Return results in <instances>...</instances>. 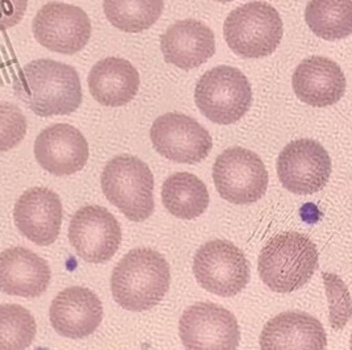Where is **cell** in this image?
I'll use <instances>...</instances> for the list:
<instances>
[{
	"mask_svg": "<svg viewBox=\"0 0 352 350\" xmlns=\"http://www.w3.org/2000/svg\"><path fill=\"white\" fill-rule=\"evenodd\" d=\"M14 93L31 111L41 117L65 116L78 110L82 86L77 70L53 60L25 65L14 82Z\"/></svg>",
	"mask_w": 352,
	"mask_h": 350,
	"instance_id": "obj_1",
	"label": "cell"
},
{
	"mask_svg": "<svg viewBox=\"0 0 352 350\" xmlns=\"http://www.w3.org/2000/svg\"><path fill=\"white\" fill-rule=\"evenodd\" d=\"M170 287V266L149 248H138L124 255L111 275L115 302L131 312L156 307Z\"/></svg>",
	"mask_w": 352,
	"mask_h": 350,
	"instance_id": "obj_2",
	"label": "cell"
},
{
	"mask_svg": "<svg viewBox=\"0 0 352 350\" xmlns=\"http://www.w3.org/2000/svg\"><path fill=\"white\" fill-rule=\"evenodd\" d=\"M317 245L306 235L284 232L276 235L258 255V274L274 292L288 294L304 287L318 269Z\"/></svg>",
	"mask_w": 352,
	"mask_h": 350,
	"instance_id": "obj_3",
	"label": "cell"
},
{
	"mask_svg": "<svg viewBox=\"0 0 352 350\" xmlns=\"http://www.w3.org/2000/svg\"><path fill=\"white\" fill-rule=\"evenodd\" d=\"M102 190L112 206L135 223L149 219L155 211V180L149 166L129 154L112 159L102 173Z\"/></svg>",
	"mask_w": 352,
	"mask_h": 350,
	"instance_id": "obj_4",
	"label": "cell"
},
{
	"mask_svg": "<svg viewBox=\"0 0 352 350\" xmlns=\"http://www.w3.org/2000/svg\"><path fill=\"white\" fill-rule=\"evenodd\" d=\"M223 32L227 45L241 58H264L278 48L284 25L273 5L251 1L230 12Z\"/></svg>",
	"mask_w": 352,
	"mask_h": 350,
	"instance_id": "obj_5",
	"label": "cell"
},
{
	"mask_svg": "<svg viewBox=\"0 0 352 350\" xmlns=\"http://www.w3.org/2000/svg\"><path fill=\"white\" fill-rule=\"evenodd\" d=\"M194 97L197 107L210 121L230 126L250 111L252 89L241 70L222 65L208 70L199 78Z\"/></svg>",
	"mask_w": 352,
	"mask_h": 350,
	"instance_id": "obj_6",
	"label": "cell"
},
{
	"mask_svg": "<svg viewBox=\"0 0 352 350\" xmlns=\"http://www.w3.org/2000/svg\"><path fill=\"white\" fill-rule=\"evenodd\" d=\"M192 272L206 291L222 298H232L250 282V262L241 249L227 240H212L194 255Z\"/></svg>",
	"mask_w": 352,
	"mask_h": 350,
	"instance_id": "obj_7",
	"label": "cell"
},
{
	"mask_svg": "<svg viewBox=\"0 0 352 350\" xmlns=\"http://www.w3.org/2000/svg\"><path fill=\"white\" fill-rule=\"evenodd\" d=\"M212 179L219 195L234 205H252L268 189V172L252 150L230 148L221 153L212 166Z\"/></svg>",
	"mask_w": 352,
	"mask_h": 350,
	"instance_id": "obj_8",
	"label": "cell"
},
{
	"mask_svg": "<svg viewBox=\"0 0 352 350\" xmlns=\"http://www.w3.org/2000/svg\"><path fill=\"white\" fill-rule=\"evenodd\" d=\"M178 331L186 350H236L241 342L238 320L215 303H195L186 308Z\"/></svg>",
	"mask_w": 352,
	"mask_h": 350,
	"instance_id": "obj_9",
	"label": "cell"
},
{
	"mask_svg": "<svg viewBox=\"0 0 352 350\" xmlns=\"http://www.w3.org/2000/svg\"><path fill=\"white\" fill-rule=\"evenodd\" d=\"M32 31L36 41L44 48L72 56L87 45L91 37V23L80 7L50 1L33 19Z\"/></svg>",
	"mask_w": 352,
	"mask_h": 350,
	"instance_id": "obj_10",
	"label": "cell"
},
{
	"mask_svg": "<svg viewBox=\"0 0 352 350\" xmlns=\"http://www.w3.org/2000/svg\"><path fill=\"white\" fill-rule=\"evenodd\" d=\"M331 170V159L326 149L310 139L289 143L277 159L280 182L297 195L320 192L327 185Z\"/></svg>",
	"mask_w": 352,
	"mask_h": 350,
	"instance_id": "obj_11",
	"label": "cell"
},
{
	"mask_svg": "<svg viewBox=\"0 0 352 350\" xmlns=\"http://www.w3.org/2000/svg\"><path fill=\"white\" fill-rule=\"evenodd\" d=\"M151 140L159 154L178 163H198L208 159L212 149L208 129L179 112L157 117L151 128Z\"/></svg>",
	"mask_w": 352,
	"mask_h": 350,
	"instance_id": "obj_12",
	"label": "cell"
},
{
	"mask_svg": "<svg viewBox=\"0 0 352 350\" xmlns=\"http://www.w3.org/2000/svg\"><path fill=\"white\" fill-rule=\"evenodd\" d=\"M69 241L83 261L103 264L118 252L122 244V228L107 208L86 206L72 218Z\"/></svg>",
	"mask_w": 352,
	"mask_h": 350,
	"instance_id": "obj_13",
	"label": "cell"
},
{
	"mask_svg": "<svg viewBox=\"0 0 352 350\" xmlns=\"http://www.w3.org/2000/svg\"><path fill=\"white\" fill-rule=\"evenodd\" d=\"M37 163L57 176L76 174L89 161V143L77 128L69 124H53L43 129L34 141Z\"/></svg>",
	"mask_w": 352,
	"mask_h": 350,
	"instance_id": "obj_14",
	"label": "cell"
},
{
	"mask_svg": "<svg viewBox=\"0 0 352 350\" xmlns=\"http://www.w3.org/2000/svg\"><path fill=\"white\" fill-rule=\"evenodd\" d=\"M14 219L17 229L25 239L38 246L52 245L61 231V199L47 187L28 189L17 199Z\"/></svg>",
	"mask_w": 352,
	"mask_h": 350,
	"instance_id": "obj_15",
	"label": "cell"
},
{
	"mask_svg": "<svg viewBox=\"0 0 352 350\" xmlns=\"http://www.w3.org/2000/svg\"><path fill=\"white\" fill-rule=\"evenodd\" d=\"M49 318L53 329L67 338H83L94 334L103 318V305L86 287L63 290L50 304Z\"/></svg>",
	"mask_w": 352,
	"mask_h": 350,
	"instance_id": "obj_16",
	"label": "cell"
},
{
	"mask_svg": "<svg viewBox=\"0 0 352 350\" xmlns=\"http://www.w3.org/2000/svg\"><path fill=\"white\" fill-rule=\"evenodd\" d=\"M48 262L32 250L15 246L0 253V291L20 298H38L50 283Z\"/></svg>",
	"mask_w": 352,
	"mask_h": 350,
	"instance_id": "obj_17",
	"label": "cell"
},
{
	"mask_svg": "<svg viewBox=\"0 0 352 350\" xmlns=\"http://www.w3.org/2000/svg\"><path fill=\"white\" fill-rule=\"evenodd\" d=\"M327 336L318 318L288 311L271 318L260 334L261 350H326Z\"/></svg>",
	"mask_w": 352,
	"mask_h": 350,
	"instance_id": "obj_18",
	"label": "cell"
},
{
	"mask_svg": "<svg viewBox=\"0 0 352 350\" xmlns=\"http://www.w3.org/2000/svg\"><path fill=\"white\" fill-rule=\"evenodd\" d=\"M292 84L297 97L311 107L336 104L346 93V77L339 65L320 56L300 62Z\"/></svg>",
	"mask_w": 352,
	"mask_h": 350,
	"instance_id": "obj_19",
	"label": "cell"
},
{
	"mask_svg": "<svg viewBox=\"0 0 352 350\" xmlns=\"http://www.w3.org/2000/svg\"><path fill=\"white\" fill-rule=\"evenodd\" d=\"M160 47L168 64L182 70H192L215 54V37L204 23L186 19L166 30L161 37Z\"/></svg>",
	"mask_w": 352,
	"mask_h": 350,
	"instance_id": "obj_20",
	"label": "cell"
},
{
	"mask_svg": "<svg viewBox=\"0 0 352 350\" xmlns=\"http://www.w3.org/2000/svg\"><path fill=\"white\" fill-rule=\"evenodd\" d=\"M90 94L106 107L129 104L140 87V75L127 60L107 57L96 62L87 77Z\"/></svg>",
	"mask_w": 352,
	"mask_h": 350,
	"instance_id": "obj_21",
	"label": "cell"
},
{
	"mask_svg": "<svg viewBox=\"0 0 352 350\" xmlns=\"http://www.w3.org/2000/svg\"><path fill=\"white\" fill-rule=\"evenodd\" d=\"M161 199L169 213L184 220L199 218L210 203L208 187L192 173L170 175L162 185Z\"/></svg>",
	"mask_w": 352,
	"mask_h": 350,
	"instance_id": "obj_22",
	"label": "cell"
},
{
	"mask_svg": "<svg viewBox=\"0 0 352 350\" xmlns=\"http://www.w3.org/2000/svg\"><path fill=\"white\" fill-rule=\"evenodd\" d=\"M305 20L310 31L323 40L346 38L352 32V0H310Z\"/></svg>",
	"mask_w": 352,
	"mask_h": 350,
	"instance_id": "obj_23",
	"label": "cell"
},
{
	"mask_svg": "<svg viewBox=\"0 0 352 350\" xmlns=\"http://www.w3.org/2000/svg\"><path fill=\"white\" fill-rule=\"evenodd\" d=\"M107 20L115 28L127 33L149 30L164 10V0H103Z\"/></svg>",
	"mask_w": 352,
	"mask_h": 350,
	"instance_id": "obj_24",
	"label": "cell"
},
{
	"mask_svg": "<svg viewBox=\"0 0 352 350\" xmlns=\"http://www.w3.org/2000/svg\"><path fill=\"white\" fill-rule=\"evenodd\" d=\"M37 325L32 314L19 304H0V350H27Z\"/></svg>",
	"mask_w": 352,
	"mask_h": 350,
	"instance_id": "obj_25",
	"label": "cell"
},
{
	"mask_svg": "<svg viewBox=\"0 0 352 350\" xmlns=\"http://www.w3.org/2000/svg\"><path fill=\"white\" fill-rule=\"evenodd\" d=\"M323 281L330 304V323L334 329H343L351 318L350 291L344 282L333 272H323Z\"/></svg>",
	"mask_w": 352,
	"mask_h": 350,
	"instance_id": "obj_26",
	"label": "cell"
},
{
	"mask_svg": "<svg viewBox=\"0 0 352 350\" xmlns=\"http://www.w3.org/2000/svg\"><path fill=\"white\" fill-rule=\"evenodd\" d=\"M25 135L27 119L24 113L10 102H0V153L16 148Z\"/></svg>",
	"mask_w": 352,
	"mask_h": 350,
	"instance_id": "obj_27",
	"label": "cell"
},
{
	"mask_svg": "<svg viewBox=\"0 0 352 350\" xmlns=\"http://www.w3.org/2000/svg\"><path fill=\"white\" fill-rule=\"evenodd\" d=\"M28 0H0V31L17 25L27 12Z\"/></svg>",
	"mask_w": 352,
	"mask_h": 350,
	"instance_id": "obj_28",
	"label": "cell"
},
{
	"mask_svg": "<svg viewBox=\"0 0 352 350\" xmlns=\"http://www.w3.org/2000/svg\"><path fill=\"white\" fill-rule=\"evenodd\" d=\"M217 1H219V3H228V1H232V0H217Z\"/></svg>",
	"mask_w": 352,
	"mask_h": 350,
	"instance_id": "obj_29",
	"label": "cell"
}]
</instances>
